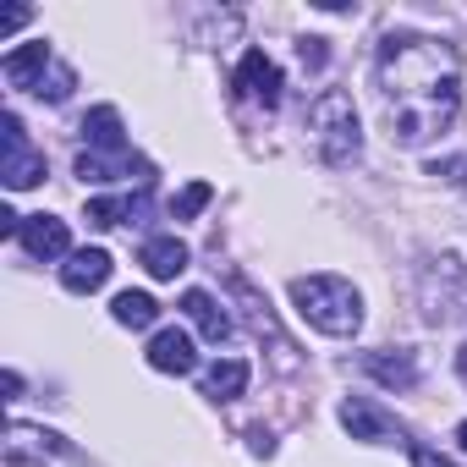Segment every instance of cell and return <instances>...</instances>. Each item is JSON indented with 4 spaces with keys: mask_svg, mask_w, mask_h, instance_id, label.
Listing matches in <instances>:
<instances>
[{
    "mask_svg": "<svg viewBox=\"0 0 467 467\" xmlns=\"http://www.w3.org/2000/svg\"><path fill=\"white\" fill-rule=\"evenodd\" d=\"M374 78H379V99H385V127L401 149H418L456 121L462 61L445 39L390 34L374 56Z\"/></svg>",
    "mask_w": 467,
    "mask_h": 467,
    "instance_id": "obj_1",
    "label": "cell"
},
{
    "mask_svg": "<svg viewBox=\"0 0 467 467\" xmlns=\"http://www.w3.org/2000/svg\"><path fill=\"white\" fill-rule=\"evenodd\" d=\"M292 303H297V314H303L314 330H325V336H336V341H347V336L363 330V297H358V286L341 281V275H297V281H292Z\"/></svg>",
    "mask_w": 467,
    "mask_h": 467,
    "instance_id": "obj_2",
    "label": "cell"
},
{
    "mask_svg": "<svg viewBox=\"0 0 467 467\" xmlns=\"http://www.w3.org/2000/svg\"><path fill=\"white\" fill-rule=\"evenodd\" d=\"M308 132H314V149L325 165H352L363 154V127H358V105L352 94L341 88H325L308 110Z\"/></svg>",
    "mask_w": 467,
    "mask_h": 467,
    "instance_id": "obj_3",
    "label": "cell"
},
{
    "mask_svg": "<svg viewBox=\"0 0 467 467\" xmlns=\"http://www.w3.org/2000/svg\"><path fill=\"white\" fill-rule=\"evenodd\" d=\"M0 143H6L0 176H6V187H12V192H23V187L45 182V154H34V149H28V138H23V121H17L12 110L0 116Z\"/></svg>",
    "mask_w": 467,
    "mask_h": 467,
    "instance_id": "obj_4",
    "label": "cell"
},
{
    "mask_svg": "<svg viewBox=\"0 0 467 467\" xmlns=\"http://www.w3.org/2000/svg\"><path fill=\"white\" fill-rule=\"evenodd\" d=\"M231 88H237L243 99H254L259 110H275L286 83H281V67H275L265 50H248V56L237 61V78H231Z\"/></svg>",
    "mask_w": 467,
    "mask_h": 467,
    "instance_id": "obj_5",
    "label": "cell"
},
{
    "mask_svg": "<svg viewBox=\"0 0 467 467\" xmlns=\"http://www.w3.org/2000/svg\"><path fill=\"white\" fill-rule=\"evenodd\" d=\"M56 456H72V445L50 429H34V423H12L6 429V462L12 467H28V462H56Z\"/></svg>",
    "mask_w": 467,
    "mask_h": 467,
    "instance_id": "obj_6",
    "label": "cell"
},
{
    "mask_svg": "<svg viewBox=\"0 0 467 467\" xmlns=\"http://www.w3.org/2000/svg\"><path fill=\"white\" fill-rule=\"evenodd\" d=\"M110 281V254L105 248H78V254H67V265H61V286L67 292H99Z\"/></svg>",
    "mask_w": 467,
    "mask_h": 467,
    "instance_id": "obj_7",
    "label": "cell"
},
{
    "mask_svg": "<svg viewBox=\"0 0 467 467\" xmlns=\"http://www.w3.org/2000/svg\"><path fill=\"white\" fill-rule=\"evenodd\" d=\"M23 248H28L34 259H61V254L72 248V231H67V220H56V214H28V220H23Z\"/></svg>",
    "mask_w": 467,
    "mask_h": 467,
    "instance_id": "obj_8",
    "label": "cell"
},
{
    "mask_svg": "<svg viewBox=\"0 0 467 467\" xmlns=\"http://www.w3.org/2000/svg\"><path fill=\"white\" fill-rule=\"evenodd\" d=\"M78 176H83V182H116V176L154 182V165L138 160V154H78Z\"/></svg>",
    "mask_w": 467,
    "mask_h": 467,
    "instance_id": "obj_9",
    "label": "cell"
},
{
    "mask_svg": "<svg viewBox=\"0 0 467 467\" xmlns=\"http://www.w3.org/2000/svg\"><path fill=\"white\" fill-rule=\"evenodd\" d=\"M149 368H160V374H192V368H198L192 336H187V330H160V336L149 341Z\"/></svg>",
    "mask_w": 467,
    "mask_h": 467,
    "instance_id": "obj_10",
    "label": "cell"
},
{
    "mask_svg": "<svg viewBox=\"0 0 467 467\" xmlns=\"http://www.w3.org/2000/svg\"><path fill=\"white\" fill-rule=\"evenodd\" d=\"M83 138H88V154H132L127 138H121V110L116 105H94L83 116Z\"/></svg>",
    "mask_w": 467,
    "mask_h": 467,
    "instance_id": "obj_11",
    "label": "cell"
},
{
    "mask_svg": "<svg viewBox=\"0 0 467 467\" xmlns=\"http://www.w3.org/2000/svg\"><path fill=\"white\" fill-rule=\"evenodd\" d=\"M445 292L440 286H423V308H429V319H462L467 314V270L456 265V259H445Z\"/></svg>",
    "mask_w": 467,
    "mask_h": 467,
    "instance_id": "obj_12",
    "label": "cell"
},
{
    "mask_svg": "<svg viewBox=\"0 0 467 467\" xmlns=\"http://www.w3.org/2000/svg\"><path fill=\"white\" fill-rule=\"evenodd\" d=\"M182 314H187V319L198 325V336H203V341H214V347L231 336V314H225L209 292H198V286H192V292H182Z\"/></svg>",
    "mask_w": 467,
    "mask_h": 467,
    "instance_id": "obj_13",
    "label": "cell"
},
{
    "mask_svg": "<svg viewBox=\"0 0 467 467\" xmlns=\"http://www.w3.org/2000/svg\"><path fill=\"white\" fill-rule=\"evenodd\" d=\"M45 67H56L45 39H39V45H23V50H12L6 61H0V72H6L12 88H39V83H45Z\"/></svg>",
    "mask_w": 467,
    "mask_h": 467,
    "instance_id": "obj_14",
    "label": "cell"
},
{
    "mask_svg": "<svg viewBox=\"0 0 467 467\" xmlns=\"http://www.w3.org/2000/svg\"><path fill=\"white\" fill-rule=\"evenodd\" d=\"M138 265H143L154 281H176V275L187 270V243H182V237H149L143 254H138Z\"/></svg>",
    "mask_w": 467,
    "mask_h": 467,
    "instance_id": "obj_15",
    "label": "cell"
},
{
    "mask_svg": "<svg viewBox=\"0 0 467 467\" xmlns=\"http://www.w3.org/2000/svg\"><path fill=\"white\" fill-rule=\"evenodd\" d=\"M248 390V363L243 358H220L209 374H203V396L209 401H237Z\"/></svg>",
    "mask_w": 467,
    "mask_h": 467,
    "instance_id": "obj_16",
    "label": "cell"
},
{
    "mask_svg": "<svg viewBox=\"0 0 467 467\" xmlns=\"http://www.w3.org/2000/svg\"><path fill=\"white\" fill-rule=\"evenodd\" d=\"M379 385H390V390H412L418 385V363H412V352H368V363H363Z\"/></svg>",
    "mask_w": 467,
    "mask_h": 467,
    "instance_id": "obj_17",
    "label": "cell"
},
{
    "mask_svg": "<svg viewBox=\"0 0 467 467\" xmlns=\"http://www.w3.org/2000/svg\"><path fill=\"white\" fill-rule=\"evenodd\" d=\"M341 423L352 429V440H385L390 434V418H379L363 396H347L341 401Z\"/></svg>",
    "mask_w": 467,
    "mask_h": 467,
    "instance_id": "obj_18",
    "label": "cell"
},
{
    "mask_svg": "<svg viewBox=\"0 0 467 467\" xmlns=\"http://www.w3.org/2000/svg\"><path fill=\"white\" fill-rule=\"evenodd\" d=\"M110 314H116V325H127V330H149V325L160 319V303H154L149 292H121V297L110 303Z\"/></svg>",
    "mask_w": 467,
    "mask_h": 467,
    "instance_id": "obj_19",
    "label": "cell"
},
{
    "mask_svg": "<svg viewBox=\"0 0 467 467\" xmlns=\"http://www.w3.org/2000/svg\"><path fill=\"white\" fill-rule=\"evenodd\" d=\"M149 209V198H88V225H121V220H138Z\"/></svg>",
    "mask_w": 467,
    "mask_h": 467,
    "instance_id": "obj_20",
    "label": "cell"
},
{
    "mask_svg": "<svg viewBox=\"0 0 467 467\" xmlns=\"http://www.w3.org/2000/svg\"><path fill=\"white\" fill-rule=\"evenodd\" d=\"M209 198H214V187H209V182H192V187H187V192L171 203V214H176V220H192V214H198Z\"/></svg>",
    "mask_w": 467,
    "mask_h": 467,
    "instance_id": "obj_21",
    "label": "cell"
},
{
    "mask_svg": "<svg viewBox=\"0 0 467 467\" xmlns=\"http://www.w3.org/2000/svg\"><path fill=\"white\" fill-rule=\"evenodd\" d=\"M72 67H50V83H39V99H50V105H61L67 94H72Z\"/></svg>",
    "mask_w": 467,
    "mask_h": 467,
    "instance_id": "obj_22",
    "label": "cell"
},
{
    "mask_svg": "<svg viewBox=\"0 0 467 467\" xmlns=\"http://www.w3.org/2000/svg\"><path fill=\"white\" fill-rule=\"evenodd\" d=\"M297 56H303L308 72H319L325 67V39H297Z\"/></svg>",
    "mask_w": 467,
    "mask_h": 467,
    "instance_id": "obj_23",
    "label": "cell"
},
{
    "mask_svg": "<svg viewBox=\"0 0 467 467\" xmlns=\"http://www.w3.org/2000/svg\"><path fill=\"white\" fill-rule=\"evenodd\" d=\"M28 17H34L28 6H6V12H0V34H17V28H23Z\"/></svg>",
    "mask_w": 467,
    "mask_h": 467,
    "instance_id": "obj_24",
    "label": "cell"
},
{
    "mask_svg": "<svg viewBox=\"0 0 467 467\" xmlns=\"http://www.w3.org/2000/svg\"><path fill=\"white\" fill-rule=\"evenodd\" d=\"M412 467H451L440 451H429V445H412Z\"/></svg>",
    "mask_w": 467,
    "mask_h": 467,
    "instance_id": "obj_25",
    "label": "cell"
},
{
    "mask_svg": "<svg viewBox=\"0 0 467 467\" xmlns=\"http://www.w3.org/2000/svg\"><path fill=\"white\" fill-rule=\"evenodd\" d=\"M429 176H451V182H467V160H445V165H434Z\"/></svg>",
    "mask_w": 467,
    "mask_h": 467,
    "instance_id": "obj_26",
    "label": "cell"
},
{
    "mask_svg": "<svg viewBox=\"0 0 467 467\" xmlns=\"http://www.w3.org/2000/svg\"><path fill=\"white\" fill-rule=\"evenodd\" d=\"M456 374H462V379H467V347H462V352H456Z\"/></svg>",
    "mask_w": 467,
    "mask_h": 467,
    "instance_id": "obj_27",
    "label": "cell"
},
{
    "mask_svg": "<svg viewBox=\"0 0 467 467\" xmlns=\"http://www.w3.org/2000/svg\"><path fill=\"white\" fill-rule=\"evenodd\" d=\"M456 445H462V451H467V423H456Z\"/></svg>",
    "mask_w": 467,
    "mask_h": 467,
    "instance_id": "obj_28",
    "label": "cell"
}]
</instances>
